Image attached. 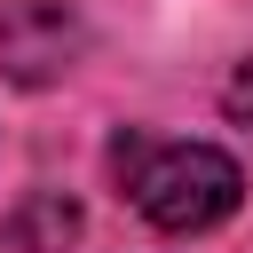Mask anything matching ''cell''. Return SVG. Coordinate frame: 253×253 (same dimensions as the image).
Instances as JSON below:
<instances>
[{"mask_svg": "<svg viewBox=\"0 0 253 253\" xmlns=\"http://www.w3.org/2000/svg\"><path fill=\"white\" fill-rule=\"evenodd\" d=\"M221 111H229V126H245V142H253V63H237V79L221 87Z\"/></svg>", "mask_w": 253, "mask_h": 253, "instance_id": "cell-3", "label": "cell"}, {"mask_svg": "<svg viewBox=\"0 0 253 253\" xmlns=\"http://www.w3.org/2000/svg\"><path fill=\"white\" fill-rule=\"evenodd\" d=\"M111 174H119V198L166 229V237H190V229H213L237 213L245 198V174L229 150L213 142H158V134H119L111 142Z\"/></svg>", "mask_w": 253, "mask_h": 253, "instance_id": "cell-1", "label": "cell"}, {"mask_svg": "<svg viewBox=\"0 0 253 253\" xmlns=\"http://www.w3.org/2000/svg\"><path fill=\"white\" fill-rule=\"evenodd\" d=\"M87 47V24L63 8V0H8L0 8V71L16 87H47L79 63Z\"/></svg>", "mask_w": 253, "mask_h": 253, "instance_id": "cell-2", "label": "cell"}]
</instances>
